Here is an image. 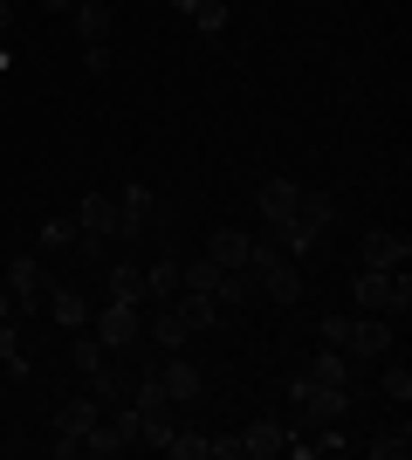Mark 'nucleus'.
Wrapping results in <instances>:
<instances>
[{"label": "nucleus", "instance_id": "obj_6", "mask_svg": "<svg viewBox=\"0 0 412 460\" xmlns=\"http://www.w3.org/2000/svg\"><path fill=\"white\" fill-rule=\"evenodd\" d=\"M152 227H158V199H152V186H137V179H131V186L118 192V241L131 248L137 234H152Z\"/></svg>", "mask_w": 412, "mask_h": 460}, {"label": "nucleus", "instance_id": "obj_31", "mask_svg": "<svg viewBox=\"0 0 412 460\" xmlns=\"http://www.w3.org/2000/svg\"><path fill=\"white\" fill-rule=\"evenodd\" d=\"M172 7H179V14H193V7H199V0H172Z\"/></svg>", "mask_w": 412, "mask_h": 460}, {"label": "nucleus", "instance_id": "obj_19", "mask_svg": "<svg viewBox=\"0 0 412 460\" xmlns=\"http://www.w3.org/2000/svg\"><path fill=\"white\" fill-rule=\"evenodd\" d=\"M302 378H310V385H351V358L323 344V350L310 358V365H302Z\"/></svg>", "mask_w": 412, "mask_h": 460}, {"label": "nucleus", "instance_id": "obj_16", "mask_svg": "<svg viewBox=\"0 0 412 460\" xmlns=\"http://www.w3.org/2000/svg\"><path fill=\"white\" fill-rule=\"evenodd\" d=\"M69 365H76L83 378H97V371L110 365V350L97 344V330H69Z\"/></svg>", "mask_w": 412, "mask_h": 460}, {"label": "nucleus", "instance_id": "obj_18", "mask_svg": "<svg viewBox=\"0 0 412 460\" xmlns=\"http://www.w3.org/2000/svg\"><path fill=\"white\" fill-rule=\"evenodd\" d=\"M145 303H179V254L145 269Z\"/></svg>", "mask_w": 412, "mask_h": 460}, {"label": "nucleus", "instance_id": "obj_3", "mask_svg": "<svg viewBox=\"0 0 412 460\" xmlns=\"http://www.w3.org/2000/svg\"><path fill=\"white\" fill-rule=\"evenodd\" d=\"M289 405L302 412V433H316V426H330L351 412V385H310L302 371L289 378Z\"/></svg>", "mask_w": 412, "mask_h": 460}, {"label": "nucleus", "instance_id": "obj_21", "mask_svg": "<svg viewBox=\"0 0 412 460\" xmlns=\"http://www.w3.org/2000/svg\"><path fill=\"white\" fill-rule=\"evenodd\" d=\"M364 454H372V460H406V454H412V426L399 420V426H385V433H372V440H364Z\"/></svg>", "mask_w": 412, "mask_h": 460}, {"label": "nucleus", "instance_id": "obj_26", "mask_svg": "<svg viewBox=\"0 0 412 460\" xmlns=\"http://www.w3.org/2000/svg\"><path fill=\"white\" fill-rule=\"evenodd\" d=\"M76 248V220H41V254H62Z\"/></svg>", "mask_w": 412, "mask_h": 460}, {"label": "nucleus", "instance_id": "obj_1", "mask_svg": "<svg viewBox=\"0 0 412 460\" xmlns=\"http://www.w3.org/2000/svg\"><path fill=\"white\" fill-rule=\"evenodd\" d=\"M323 344L344 350V358L378 365V358H392V323L372 316V309H357V316H323Z\"/></svg>", "mask_w": 412, "mask_h": 460}, {"label": "nucleus", "instance_id": "obj_13", "mask_svg": "<svg viewBox=\"0 0 412 460\" xmlns=\"http://www.w3.org/2000/svg\"><path fill=\"white\" fill-rule=\"evenodd\" d=\"M69 14H76V35H83V49H90V41H110V28H118V14H110L103 0H76Z\"/></svg>", "mask_w": 412, "mask_h": 460}, {"label": "nucleus", "instance_id": "obj_5", "mask_svg": "<svg viewBox=\"0 0 412 460\" xmlns=\"http://www.w3.org/2000/svg\"><path fill=\"white\" fill-rule=\"evenodd\" d=\"M145 337H152V350H186V337H199L193 323H186V309L179 303H145Z\"/></svg>", "mask_w": 412, "mask_h": 460}, {"label": "nucleus", "instance_id": "obj_22", "mask_svg": "<svg viewBox=\"0 0 412 460\" xmlns=\"http://www.w3.org/2000/svg\"><path fill=\"white\" fill-rule=\"evenodd\" d=\"M124 447H131V440H124V433H118V426H110V420H97V426H90V433H83V454H97V460H118Z\"/></svg>", "mask_w": 412, "mask_h": 460}, {"label": "nucleus", "instance_id": "obj_24", "mask_svg": "<svg viewBox=\"0 0 412 460\" xmlns=\"http://www.w3.org/2000/svg\"><path fill=\"white\" fill-rule=\"evenodd\" d=\"M295 220H310V227H330V220H337V192H310V186H302V199H295Z\"/></svg>", "mask_w": 412, "mask_h": 460}, {"label": "nucleus", "instance_id": "obj_9", "mask_svg": "<svg viewBox=\"0 0 412 460\" xmlns=\"http://www.w3.org/2000/svg\"><path fill=\"white\" fill-rule=\"evenodd\" d=\"M234 440H241V460H275V454H289V426L275 420V412H261V420L241 426Z\"/></svg>", "mask_w": 412, "mask_h": 460}, {"label": "nucleus", "instance_id": "obj_12", "mask_svg": "<svg viewBox=\"0 0 412 460\" xmlns=\"http://www.w3.org/2000/svg\"><path fill=\"white\" fill-rule=\"evenodd\" d=\"M248 248H255V234H241V227L206 234V261H214V269H248Z\"/></svg>", "mask_w": 412, "mask_h": 460}, {"label": "nucleus", "instance_id": "obj_4", "mask_svg": "<svg viewBox=\"0 0 412 460\" xmlns=\"http://www.w3.org/2000/svg\"><path fill=\"white\" fill-rule=\"evenodd\" d=\"M48 261H41V254H14V269H7V296H14V309L21 316H35L41 303H48Z\"/></svg>", "mask_w": 412, "mask_h": 460}, {"label": "nucleus", "instance_id": "obj_7", "mask_svg": "<svg viewBox=\"0 0 412 460\" xmlns=\"http://www.w3.org/2000/svg\"><path fill=\"white\" fill-rule=\"evenodd\" d=\"M406 261H412V241L399 227H372L357 241V269H406Z\"/></svg>", "mask_w": 412, "mask_h": 460}, {"label": "nucleus", "instance_id": "obj_23", "mask_svg": "<svg viewBox=\"0 0 412 460\" xmlns=\"http://www.w3.org/2000/svg\"><path fill=\"white\" fill-rule=\"evenodd\" d=\"M378 365H385V378H378V392H385V399H392V405H406V399H412V365H406V358H378Z\"/></svg>", "mask_w": 412, "mask_h": 460}, {"label": "nucleus", "instance_id": "obj_11", "mask_svg": "<svg viewBox=\"0 0 412 460\" xmlns=\"http://www.w3.org/2000/svg\"><path fill=\"white\" fill-rule=\"evenodd\" d=\"M76 227L118 241V192H83V199H76Z\"/></svg>", "mask_w": 412, "mask_h": 460}, {"label": "nucleus", "instance_id": "obj_25", "mask_svg": "<svg viewBox=\"0 0 412 460\" xmlns=\"http://www.w3.org/2000/svg\"><path fill=\"white\" fill-rule=\"evenodd\" d=\"M227 21H234V14H227V0H199V7H193L199 35H227Z\"/></svg>", "mask_w": 412, "mask_h": 460}, {"label": "nucleus", "instance_id": "obj_32", "mask_svg": "<svg viewBox=\"0 0 412 460\" xmlns=\"http://www.w3.org/2000/svg\"><path fill=\"white\" fill-rule=\"evenodd\" d=\"M7 62H14V56H7V41H0V69H7Z\"/></svg>", "mask_w": 412, "mask_h": 460}, {"label": "nucleus", "instance_id": "obj_27", "mask_svg": "<svg viewBox=\"0 0 412 460\" xmlns=\"http://www.w3.org/2000/svg\"><path fill=\"white\" fill-rule=\"evenodd\" d=\"M165 454H172V460H206V433H179V426H172Z\"/></svg>", "mask_w": 412, "mask_h": 460}, {"label": "nucleus", "instance_id": "obj_2", "mask_svg": "<svg viewBox=\"0 0 412 460\" xmlns=\"http://www.w3.org/2000/svg\"><path fill=\"white\" fill-rule=\"evenodd\" d=\"M90 330H97V344L110 350V358H124V350L145 344V309H137V303H118V296H103V309H90Z\"/></svg>", "mask_w": 412, "mask_h": 460}, {"label": "nucleus", "instance_id": "obj_10", "mask_svg": "<svg viewBox=\"0 0 412 460\" xmlns=\"http://www.w3.org/2000/svg\"><path fill=\"white\" fill-rule=\"evenodd\" d=\"M295 199H302V186H295V179H261V186H255V213L268 220V227H282V220H289Z\"/></svg>", "mask_w": 412, "mask_h": 460}, {"label": "nucleus", "instance_id": "obj_30", "mask_svg": "<svg viewBox=\"0 0 412 460\" xmlns=\"http://www.w3.org/2000/svg\"><path fill=\"white\" fill-rule=\"evenodd\" d=\"M7 28H14V0H0V41H7Z\"/></svg>", "mask_w": 412, "mask_h": 460}, {"label": "nucleus", "instance_id": "obj_8", "mask_svg": "<svg viewBox=\"0 0 412 460\" xmlns=\"http://www.w3.org/2000/svg\"><path fill=\"white\" fill-rule=\"evenodd\" d=\"M158 385H165V399H172V412H179V405H193L199 392H206V371H199L186 350H172V358L158 365Z\"/></svg>", "mask_w": 412, "mask_h": 460}, {"label": "nucleus", "instance_id": "obj_17", "mask_svg": "<svg viewBox=\"0 0 412 460\" xmlns=\"http://www.w3.org/2000/svg\"><path fill=\"white\" fill-rule=\"evenodd\" d=\"M41 309H48L62 330H90V303H83L76 288H48V303H41Z\"/></svg>", "mask_w": 412, "mask_h": 460}, {"label": "nucleus", "instance_id": "obj_28", "mask_svg": "<svg viewBox=\"0 0 412 460\" xmlns=\"http://www.w3.org/2000/svg\"><path fill=\"white\" fill-rule=\"evenodd\" d=\"M76 254L103 269V261H110V241H103V234H83V227H76Z\"/></svg>", "mask_w": 412, "mask_h": 460}, {"label": "nucleus", "instance_id": "obj_14", "mask_svg": "<svg viewBox=\"0 0 412 460\" xmlns=\"http://www.w3.org/2000/svg\"><path fill=\"white\" fill-rule=\"evenodd\" d=\"M103 296H118V303H137V309H145V269L110 261V269H103Z\"/></svg>", "mask_w": 412, "mask_h": 460}, {"label": "nucleus", "instance_id": "obj_29", "mask_svg": "<svg viewBox=\"0 0 412 460\" xmlns=\"http://www.w3.org/2000/svg\"><path fill=\"white\" fill-rule=\"evenodd\" d=\"M83 69H90V76H103V69H110V41H90V49H83Z\"/></svg>", "mask_w": 412, "mask_h": 460}, {"label": "nucleus", "instance_id": "obj_20", "mask_svg": "<svg viewBox=\"0 0 412 460\" xmlns=\"http://www.w3.org/2000/svg\"><path fill=\"white\" fill-rule=\"evenodd\" d=\"M385 275H392V269H357L351 275V303L378 316V309H385Z\"/></svg>", "mask_w": 412, "mask_h": 460}, {"label": "nucleus", "instance_id": "obj_15", "mask_svg": "<svg viewBox=\"0 0 412 460\" xmlns=\"http://www.w3.org/2000/svg\"><path fill=\"white\" fill-rule=\"evenodd\" d=\"M378 316H385L392 330H406V316H412V275L406 269L385 275V309H378Z\"/></svg>", "mask_w": 412, "mask_h": 460}]
</instances>
